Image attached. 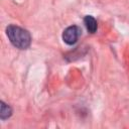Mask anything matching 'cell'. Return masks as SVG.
<instances>
[{
	"label": "cell",
	"mask_w": 129,
	"mask_h": 129,
	"mask_svg": "<svg viewBox=\"0 0 129 129\" xmlns=\"http://www.w3.org/2000/svg\"><path fill=\"white\" fill-rule=\"evenodd\" d=\"M6 34L10 42L17 48L25 49L29 47L31 36L29 32L17 25H9L6 28Z\"/></svg>",
	"instance_id": "6da1fadb"
},
{
	"label": "cell",
	"mask_w": 129,
	"mask_h": 129,
	"mask_svg": "<svg viewBox=\"0 0 129 129\" xmlns=\"http://www.w3.org/2000/svg\"><path fill=\"white\" fill-rule=\"evenodd\" d=\"M79 35H80V28L76 25H72V26L67 27L63 30L62 39L67 44L72 45V44H75L77 42Z\"/></svg>",
	"instance_id": "7a4b0ae2"
},
{
	"label": "cell",
	"mask_w": 129,
	"mask_h": 129,
	"mask_svg": "<svg viewBox=\"0 0 129 129\" xmlns=\"http://www.w3.org/2000/svg\"><path fill=\"white\" fill-rule=\"evenodd\" d=\"M84 23H85L89 32H91V33L96 32V30H97V21L95 20V18L93 16H90V15L86 16L84 18Z\"/></svg>",
	"instance_id": "3957f363"
},
{
	"label": "cell",
	"mask_w": 129,
	"mask_h": 129,
	"mask_svg": "<svg viewBox=\"0 0 129 129\" xmlns=\"http://www.w3.org/2000/svg\"><path fill=\"white\" fill-rule=\"evenodd\" d=\"M1 104V110H0V118L2 120H5L7 118H9L12 114V109L10 108V106H8L7 104H5L3 101L0 102Z\"/></svg>",
	"instance_id": "277c9868"
}]
</instances>
